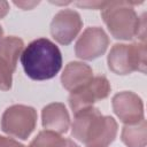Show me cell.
Returning <instances> with one entry per match:
<instances>
[{
  "mask_svg": "<svg viewBox=\"0 0 147 147\" xmlns=\"http://www.w3.org/2000/svg\"><path fill=\"white\" fill-rule=\"evenodd\" d=\"M116 134V121L111 116H103L98 108L90 107L75 114L71 136L86 147H108Z\"/></svg>",
  "mask_w": 147,
  "mask_h": 147,
  "instance_id": "obj_1",
  "label": "cell"
},
{
  "mask_svg": "<svg viewBox=\"0 0 147 147\" xmlns=\"http://www.w3.org/2000/svg\"><path fill=\"white\" fill-rule=\"evenodd\" d=\"M21 64L29 78L47 80L55 77L61 70L62 55L53 41L47 38H38L23 49Z\"/></svg>",
  "mask_w": 147,
  "mask_h": 147,
  "instance_id": "obj_2",
  "label": "cell"
},
{
  "mask_svg": "<svg viewBox=\"0 0 147 147\" xmlns=\"http://www.w3.org/2000/svg\"><path fill=\"white\" fill-rule=\"evenodd\" d=\"M133 5L138 2L108 1L101 9V17L114 38L130 40L138 36L145 41V14L139 17Z\"/></svg>",
  "mask_w": 147,
  "mask_h": 147,
  "instance_id": "obj_3",
  "label": "cell"
},
{
  "mask_svg": "<svg viewBox=\"0 0 147 147\" xmlns=\"http://www.w3.org/2000/svg\"><path fill=\"white\" fill-rule=\"evenodd\" d=\"M146 42L115 44L108 54L107 63L110 71L116 75H129L133 71L146 72Z\"/></svg>",
  "mask_w": 147,
  "mask_h": 147,
  "instance_id": "obj_4",
  "label": "cell"
},
{
  "mask_svg": "<svg viewBox=\"0 0 147 147\" xmlns=\"http://www.w3.org/2000/svg\"><path fill=\"white\" fill-rule=\"evenodd\" d=\"M37 125V111L25 105H13L8 107L1 117L2 131L14 138L26 140Z\"/></svg>",
  "mask_w": 147,
  "mask_h": 147,
  "instance_id": "obj_5",
  "label": "cell"
},
{
  "mask_svg": "<svg viewBox=\"0 0 147 147\" xmlns=\"http://www.w3.org/2000/svg\"><path fill=\"white\" fill-rule=\"evenodd\" d=\"M111 86L105 76H95L85 85L74 90L69 95V106L74 114L90 108L94 102L106 99L110 93Z\"/></svg>",
  "mask_w": 147,
  "mask_h": 147,
  "instance_id": "obj_6",
  "label": "cell"
},
{
  "mask_svg": "<svg viewBox=\"0 0 147 147\" xmlns=\"http://www.w3.org/2000/svg\"><path fill=\"white\" fill-rule=\"evenodd\" d=\"M109 38L103 29L99 26L86 28L75 45V54L77 57L91 61L103 55L108 48Z\"/></svg>",
  "mask_w": 147,
  "mask_h": 147,
  "instance_id": "obj_7",
  "label": "cell"
},
{
  "mask_svg": "<svg viewBox=\"0 0 147 147\" xmlns=\"http://www.w3.org/2000/svg\"><path fill=\"white\" fill-rule=\"evenodd\" d=\"M83 21L74 9H62L51 22V34L61 45H69L80 32Z\"/></svg>",
  "mask_w": 147,
  "mask_h": 147,
  "instance_id": "obj_8",
  "label": "cell"
},
{
  "mask_svg": "<svg viewBox=\"0 0 147 147\" xmlns=\"http://www.w3.org/2000/svg\"><path fill=\"white\" fill-rule=\"evenodd\" d=\"M113 110L125 125L137 124L144 119V102L141 98L131 92L123 91L113 96Z\"/></svg>",
  "mask_w": 147,
  "mask_h": 147,
  "instance_id": "obj_9",
  "label": "cell"
},
{
  "mask_svg": "<svg viewBox=\"0 0 147 147\" xmlns=\"http://www.w3.org/2000/svg\"><path fill=\"white\" fill-rule=\"evenodd\" d=\"M41 121L45 130L56 133H65L70 126V116L65 106L61 102H52L41 110Z\"/></svg>",
  "mask_w": 147,
  "mask_h": 147,
  "instance_id": "obj_10",
  "label": "cell"
},
{
  "mask_svg": "<svg viewBox=\"0 0 147 147\" xmlns=\"http://www.w3.org/2000/svg\"><path fill=\"white\" fill-rule=\"evenodd\" d=\"M92 78H93V70L88 64L74 61V62H69L65 65L61 75V84L67 91L71 92L85 85Z\"/></svg>",
  "mask_w": 147,
  "mask_h": 147,
  "instance_id": "obj_11",
  "label": "cell"
},
{
  "mask_svg": "<svg viewBox=\"0 0 147 147\" xmlns=\"http://www.w3.org/2000/svg\"><path fill=\"white\" fill-rule=\"evenodd\" d=\"M121 139L126 147H146L147 144V125L142 119L137 124L124 125Z\"/></svg>",
  "mask_w": 147,
  "mask_h": 147,
  "instance_id": "obj_12",
  "label": "cell"
},
{
  "mask_svg": "<svg viewBox=\"0 0 147 147\" xmlns=\"http://www.w3.org/2000/svg\"><path fill=\"white\" fill-rule=\"evenodd\" d=\"M29 147H79L74 140L63 138L60 133L51 130L40 131L30 142Z\"/></svg>",
  "mask_w": 147,
  "mask_h": 147,
  "instance_id": "obj_13",
  "label": "cell"
},
{
  "mask_svg": "<svg viewBox=\"0 0 147 147\" xmlns=\"http://www.w3.org/2000/svg\"><path fill=\"white\" fill-rule=\"evenodd\" d=\"M24 42L21 38L15 36L3 37L0 41V57L16 68L18 56L22 54Z\"/></svg>",
  "mask_w": 147,
  "mask_h": 147,
  "instance_id": "obj_14",
  "label": "cell"
},
{
  "mask_svg": "<svg viewBox=\"0 0 147 147\" xmlns=\"http://www.w3.org/2000/svg\"><path fill=\"white\" fill-rule=\"evenodd\" d=\"M15 67H13L9 62L5 61L0 57V90L9 91L13 85V74L15 71Z\"/></svg>",
  "mask_w": 147,
  "mask_h": 147,
  "instance_id": "obj_15",
  "label": "cell"
},
{
  "mask_svg": "<svg viewBox=\"0 0 147 147\" xmlns=\"http://www.w3.org/2000/svg\"><path fill=\"white\" fill-rule=\"evenodd\" d=\"M106 5L105 1H83V2H76V6L87 9H102Z\"/></svg>",
  "mask_w": 147,
  "mask_h": 147,
  "instance_id": "obj_16",
  "label": "cell"
},
{
  "mask_svg": "<svg viewBox=\"0 0 147 147\" xmlns=\"http://www.w3.org/2000/svg\"><path fill=\"white\" fill-rule=\"evenodd\" d=\"M0 147H25V146L13 138L0 136Z\"/></svg>",
  "mask_w": 147,
  "mask_h": 147,
  "instance_id": "obj_17",
  "label": "cell"
},
{
  "mask_svg": "<svg viewBox=\"0 0 147 147\" xmlns=\"http://www.w3.org/2000/svg\"><path fill=\"white\" fill-rule=\"evenodd\" d=\"M14 5L23 10H30L33 9L36 6H38L39 1H14Z\"/></svg>",
  "mask_w": 147,
  "mask_h": 147,
  "instance_id": "obj_18",
  "label": "cell"
},
{
  "mask_svg": "<svg viewBox=\"0 0 147 147\" xmlns=\"http://www.w3.org/2000/svg\"><path fill=\"white\" fill-rule=\"evenodd\" d=\"M9 11V3L7 1H0V20L3 18Z\"/></svg>",
  "mask_w": 147,
  "mask_h": 147,
  "instance_id": "obj_19",
  "label": "cell"
},
{
  "mask_svg": "<svg viewBox=\"0 0 147 147\" xmlns=\"http://www.w3.org/2000/svg\"><path fill=\"white\" fill-rule=\"evenodd\" d=\"M2 38H3V30H2V28H1V25H0V41H1Z\"/></svg>",
  "mask_w": 147,
  "mask_h": 147,
  "instance_id": "obj_20",
  "label": "cell"
}]
</instances>
